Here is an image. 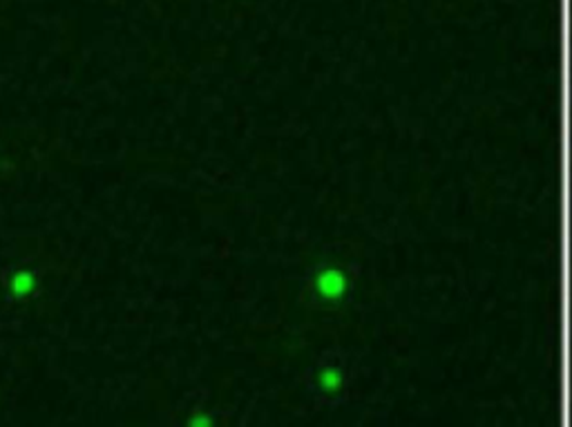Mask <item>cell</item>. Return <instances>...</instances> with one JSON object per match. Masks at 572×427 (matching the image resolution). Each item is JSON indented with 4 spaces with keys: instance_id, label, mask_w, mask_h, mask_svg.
Masks as SVG:
<instances>
[{
    "instance_id": "6da1fadb",
    "label": "cell",
    "mask_w": 572,
    "mask_h": 427,
    "mask_svg": "<svg viewBox=\"0 0 572 427\" xmlns=\"http://www.w3.org/2000/svg\"><path fill=\"white\" fill-rule=\"evenodd\" d=\"M351 291V276L338 264L323 266L314 278V293L323 304H342Z\"/></svg>"
},
{
    "instance_id": "7a4b0ae2",
    "label": "cell",
    "mask_w": 572,
    "mask_h": 427,
    "mask_svg": "<svg viewBox=\"0 0 572 427\" xmlns=\"http://www.w3.org/2000/svg\"><path fill=\"white\" fill-rule=\"evenodd\" d=\"M318 390L327 396H336L345 390L347 385V373L340 365H325L320 371H318Z\"/></svg>"
},
{
    "instance_id": "3957f363",
    "label": "cell",
    "mask_w": 572,
    "mask_h": 427,
    "mask_svg": "<svg viewBox=\"0 0 572 427\" xmlns=\"http://www.w3.org/2000/svg\"><path fill=\"white\" fill-rule=\"evenodd\" d=\"M36 285H38V280H36V274H34V272H19V274L12 276L10 291H12L14 298L23 300V298H27V296L34 293Z\"/></svg>"
},
{
    "instance_id": "277c9868",
    "label": "cell",
    "mask_w": 572,
    "mask_h": 427,
    "mask_svg": "<svg viewBox=\"0 0 572 427\" xmlns=\"http://www.w3.org/2000/svg\"><path fill=\"white\" fill-rule=\"evenodd\" d=\"M188 425H192V427H197V425H213V418L211 416H192L190 420H188Z\"/></svg>"
}]
</instances>
